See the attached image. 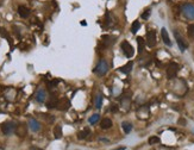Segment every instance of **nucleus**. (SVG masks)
<instances>
[{
  "instance_id": "obj_8",
  "label": "nucleus",
  "mask_w": 194,
  "mask_h": 150,
  "mask_svg": "<svg viewBox=\"0 0 194 150\" xmlns=\"http://www.w3.org/2000/svg\"><path fill=\"white\" fill-rule=\"evenodd\" d=\"M115 42H116V37H113V36L104 35V36L101 37V43H103V47H104V48L111 47L112 44H115Z\"/></svg>"
},
{
  "instance_id": "obj_21",
  "label": "nucleus",
  "mask_w": 194,
  "mask_h": 150,
  "mask_svg": "<svg viewBox=\"0 0 194 150\" xmlns=\"http://www.w3.org/2000/svg\"><path fill=\"white\" fill-rule=\"evenodd\" d=\"M137 44H138V52L142 54L144 51V45H145L144 38L143 37H137Z\"/></svg>"
},
{
  "instance_id": "obj_3",
  "label": "nucleus",
  "mask_w": 194,
  "mask_h": 150,
  "mask_svg": "<svg viewBox=\"0 0 194 150\" xmlns=\"http://www.w3.org/2000/svg\"><path fill=\"white\" fill-rule=\"evenodd\" d=\"M179 69H180V67H179L177 63H175V62L169 63V64H168V68H167V78H168L169 80L175 79L176 75H177Z\"/></svg>"
},
{
  "instance_id": "obj_30",
  "label": "nucleus",
  "mask_w": 194,
  "mask_h": 150,
  "mask_svg": "<svg viewBox=\"0 0 194 150\" xmlns=\"http://www.w3.org/2000/svg\"><path fill=\"white\" fill-rule=\"evenodd\" d=\"M42 118H43V119H45V120H47V122H49V123H51V122H54V120H55V117H54V116H50V114H47V113L42 114Z\"/></svg>"
},
{
  "instance_id": "obj_25",
  "label": "nucleus",
  "mask_w": 194,
  "mask_h": 150,
  "mask_svg": "<svg viewBox=\"0 0 194 150\" xmlns=\"http://www.w3.org/2000/svg\"><path fill=\"white\" fill-rule=\"evenodd\" d=\"M139 29H141V23H139L138 20H135V22L132 23V25H131V32H132V33H136Z\"/></svg>"
},
{
  "instance_id": "obj_23",
  "label": "nucleus",
  "mask_w": 194,
  "mask_h": 150,
  "mask_svg": "<svg viewBox=\"0 0 194 150\" xmlns=\"http://www.w3.org/2000/svg\"><path fill=\"white\" fill-rule=\"evenodd\" d=\"M54 137L56 139H60L62 137V127H61V125H56L54 127Z\"/></svg>"
},
{
  "instance_id": "obj_24",
  "label": "nucleus",
  "mask_w": 194,
  "mask_h": 150,
  "mask_svg": "<svg viewBox=\"0 0 194 150\" xmlns=\"http://www.w3.org/2000/svg\"><path fill=\"white\" fill-rule=\"evenodd\" d=\"M122 127H123L125 133H130V131L132 130V124L129 123V122H123L122 123Z\"/></svg>"
},
{
  "instance_id": "obj_27",
  "label": "nucleus",
  "mask_w": 194,
  "mask_h": 150,
  "mask_svg": "<svg viewBox=\"0 0 194 150\" xmlns=\"http://www.w3.org/2000/svg\"><path fill=\"white\" fill-rule=\"evenodd\" d=\"M112 25V20H111V16H110V13L107 12L106 15H105V24H104V26L105 28H110Z\"/></svg>"
},
{
  "instance_id": "obj_11",
  "label": "nucleus",
  "mask_w": 194,
  "mask_h": 150,
  "mask_svg": "<svg viewBox=\"0 0 194 150\" xmlns=\"http://www.w3.org/2000/svg\"><path fill=\"white\" fill-rule=\"evenodd\" d=\"M16 135L19 137H25L28 135V126L26 124H18L16 126Z\"/></svg>"
},
{
  "instance_id": "obj_10",
  "label": "nucleus",
  "mask_w": 194,
  "mask_h": 150,
  "mask_svg": "<svg viewBox=\"0 0 194 150\" xmlns=\"http://www.w3.org/2000/svg\"><path fill=\"white\" fill-rule=\"evenodd\" d=\"M150 114V111H149V107L148 106H141L138 110H137V118L139 119H147Z\"/></svg>"
},
{
  "instance_id": "obj_32",
  "label": "nucleus",
  "mask_w": 194,
  "mask_h": 150,
  "mask_svg": "<svg viewBox=\"0 0 194 150\" xmlns=\"http://www.w3.org/2000/svg\"><path fill=\"white\" fill-rule=\"evenodd\" d=\"M110 111H111V112H117V111H118V106H117V105H111Z\"/></svg>"
},
{
  "instance_id": "obj_33",
  "label": "nucleus",
  "mask_w": 194,
  "mask_h": 150,
  "mask_svg": "<svg viewBox=\"0 0 194 150\" xmlns=\"http://www.w3.org/2000/svg\"><path fill=\"white\" fill-rule=\"evenodd\" d=\"M179 124H181V125L185 126V125H186V120H185L183 118H180V119H179Z\"/></svg>"
},
{
  "instance_id": "obj_6",
  "label": "nucleus",
  "mask_w": 194,
  "mask_h": 150,
  "mask_svg": "<svg viewBox=\"0 0 194 150\" xmlns=\"http://www.w3.org/2000/svg\"><path fill=\"white\" fill-rule=\"evenodd\" d=\"M122 50H123L124 55H125L128 58H131V57L133 56V54H135V50H133L132 45H131L128 41L122 42Z\"/></svg>"
},
{
  "instance_id": "obj_29",
  "label": "nucleus",
  "mask_w": 194,
  "mask_h": 150,
  "mask_svg": "<svg viewBox=\"0 0 194 150\" xmlns=\"http://www.w3.org/2000/svg\"><path fill=\"white\" fill-rule=\"evenodd\" d=\"M187 32H188V36H189L190 38H194V24L188 25V28H187Z\"/></svg>"
},
{
  "instance_id": "obj_7",
  "label": "nucleus",
  "mask_w": 194,
  "mask_h": 150,
  "mask_svg": "<svg viewBox=\"0 0 194 150\" xmlns=\"http://www.w3.org/2000/svg\"><path fill=\"white\" fill-rule=\"evenodd\" d=\"M147 45L149 48H152L156 45V31L155 30H149L147 32Z\"/></svg>"
},
{
  "instance_id": "obj_15",
  "label": "nucleus",
  "mask_w": 194,
  "mask_h": 150,
  "mask_svg": "<svg viewBox=\"0 0 194 150\" xmlns=\"http://www.w3.org/2000/svg\"><path fill=\"white\" fill-rule=\"evenodd\" d=\"M161 36H162V39H163L164 44L168 45V47H171V41H170L169 35H168V32H167V30H166L164 28L161 29Z\"/></svg>"
},
{
  "instance_id": "obj_2",
  "label": "nucleus",
  "mask_w": 194,
  "mask_h": 150,
  "mask_svg": "<svg viewBox=\"0 0 194 150\" xmlns=\"http://www.w3.org/2000/svg\"><path fill=\"white\" fill-rule=\"evenodd\" d=\"M181 11L182 15L187 18V19H194V5L190 3H186L181 6Z\"/></svg>"
},
{
  "instance_id": "obj_19",
  "label": "nucleus",
  "mask_w": 194,
  "mask_h": 150,
  "mask_svg": "<svg viewBox=\"0 0 194 150\" xmlns=\"http://www.w3.org/2000/svg\"><path fill=\"white\" fill-rule=\"evenodd\" d=\"M89 135H90V129H89V127H85L83 130H81V131L77 133V138H79V139H86Z\"/></svg>"
},
{
  "instance_id": "obj_22",
  "label": "nucleus",
  "mask_w": 194,
  "mask_h": 150,
  "mask_svg": "<svg viewBox=\"0 0 194 150\" xmlns=\"http://www.w3.org/2000/svg\"><path fill=\"white\" fill-rule=\"evenodd\" d=\"M103 101H104V97H103V94H98L95 97V107L96 108H101V106H103Z\"/></svg>"
},
{
  "instance_id": "obj_9",
  "label": "nucleus",
  "mask_w": 194,
  "mask_h": 150,
  "mask_svg": "<svg viewBox=\"0 0 194 150\" xmlns=\"http://www.w3.org/2000/svg\"><path fill=\"white\" fill-rule=\"evenodd\" d=\"M69 107H70V101H69V99H67V98L58 99L57 108H58L60 111H67V110H69Z\"/></svg>"
},
{
  "instance_id": "obj_12",
  "label": "nucleus",
  "mask_w": 194,
  "mask_h": 150,
  "mask_svg": "<svg viewBox=\"0 0 194 150\" xmlns=\"http://www.w3.org/2000/svg\"><path fill=\"white\" fill-rule=\"evenodd\" d=\"M130 103H131V92L129 93H124L123 95H122V98H120V104H122V106L124 107V108H128L129 106H130Z\"/></svg>"
},
{
  "instance_id": "obj_18",
  "label": "nucleus",
  "mask_w": 194,
  "mask_h": 150,
  "mask_svg": "<svg viewBox=\"0 0 194 150\" xmlns=\"http://www.w3.org/2000/svg\"><path fill=\"white\" fill-rule=\"evenodd\" d=\"M57 103H58V99L55 95H51L50 100L47 103V107L48 108H57Z\"/></svg>"
},
{
  "instance_id": "obj_1",
  "label": "nucleus",
  "mask_w": 194,
  "mask_h": 150,
  "mask_svg": "<svg viewBox=\"0 0 194 150\" xmlns=\"http://www.w3.org/2000/svg\"><path fill=\"white\" fill-rule=\"evenodd\" d=\"M109 63L106 60H100L98 63H96L95 68L93 69V71L96 74V75H99V76H104V75H106V73L109 71Z\"/></svg>"
},
{
  "instance_id": "obj_16",
  "label": "nucleus",
  "mask_w": 194,
  "mask_h": 150,
  "mask_svg": "<svg viewBox=\"0 0 194 150\" xmlns=\"http://www.w3.org/2000/svg\"><path fill=\"white\" fill-rule=\"evenodd\" d=\"M132 67H133V62L130 61V62H128L125 66L120 67V68L118 69V71H120V73H123V74H129V73L132 70Z\"/></svg>"
},
{
  "instance_id": "obj_4",
  "label": "nucleus",
  "mask_w": 194,
  "mask_h": 150,
  "mask_svg": "<svg viewBox=\"0 0 194 150\" xmlns=\"http://www.w3.org/2000/svg\"><path fill=\"white\" fill-rule=\"evenodd\" d=\"M174 36H175V39H176V43H177V45H179V49L183 52L187 48H188V44H187V42L183 39V37L180 35V32L177 31V30H174Z\"/></svg>"
},
{
  "instance_id": "obj_28",
  "label": "nucleus",
  "mask_w": 194,
  "mask_h": 150,
  "mask_svg": "<svg viewBox=\"0 0 194 150\" xmlns=\"http://www.w3.org/2000/svg\"><path fill=\"white\" fill-rule=\"evenodd\" d=\"M161 142V139H160V137H157V136H151L149 139H148V143L149 144H157V143H160Z\"/></svg>"
},
{
  "instance_id": "obj_13",
  "label": "nucleus",
  "mask_w": 194,
  "mask_h": 150,
  "mask_svg": "<svg viewBox=\"0 0 194 150\" xmlns=\"http://www.w3.org/2000/svg\"><path fill=\"white\" fill-rule=\"evenodd\" d=\"M36 100L38 103H44L47 100V91L43 90V88H39L37 92H36V95H35Z\"/></svg>"
},
{
  "instance_id": "obj_17",
  "label": "nucleus",
  "mask_w": 194,
  "mask_h": 150,
  "mask_svg": "<svg viewBox=\"0 0 194 150\" xmlns=\"http://www.w3.org/2000/svg\"><path fill=\"white\" fill-rule=\"evenodd\" d=\"M18 13H19V16H20L22 18H28V17L30 16V10H29L26 6L20 5V6L18 7Z\"/></svg>"
},
{
  "instance_id": "obj_5",
  "label": "nucleus",
  "mask_w": 194,
  "mask_h": 150,
  "mask_svg": "<svg viewBox=\"0 0 194 150\" xmlns=\"http://www.w3.org/2000/svg\"><path fill=\"white\" fill-rule=\"evenodd\" d=\"M16 124L15 123H12V122H6V123H4L3 125H1V131H3V133L4 135H6V136H10V135H12L15 131H16Z\"/></svg>"
},
{
  "instance_id": "obj_20",
  "label": "nucleus",
  "mask_w": 194,
  "mask_h": 150,
  "mask_svg": "<svg viewBox=\"0 0 194 150\" xmlns=\"http://www.w3.org/2000/svg\"><path fill=\"white\" fill-rule=\"evenodd\" d=\"M112 125H113V123H112V120H111L110 118H104V119L101 120V123H100V126H101V129H104V130L110 129Z\"/></svg>"
},
{
  "instance_id": "obj_26",
  "label": "nucleus",
  "mask_w": 194,
  "mask_h": 150,
  "mask_svg": "<svg viewBox=\"0 0 194 150\" xmlns=\"http://www.w3.org/2000/svg\"><path fill=\"white\" fill-rule=\"evenodd\" d=\"M99 119H100V116H99L98 113H95V114H93V116L89 117L88 122H89V124H95V123L99 122Z\"/></svg>"
},
{
  "instance_id": "obj_31",
  "label": "nucleus",
  "mask_w": 194,
  "mask_h": 150,
  "mask_svg": "<svg viewBox=\"0 0 194 150\" xmlns=\"http://www.w3.org/2000/svg\"><path fill=\"white\" fill-rule=\"evenodd\" d=\"M150 15H151V10H150V9H147V10L142 13V18H143V19H148V18L150 17Z\"/></svg>"
},
{
  "instance_id": "obj_34",
  "label": "nucleus",
  "mask_w": 194,
  "mask_h": 150,
  "mask_svg": "<svg viewBox=\"0 0 194 150\" xmlns=\"http://www.w3.org/2000/svg\"><path fill=\"white\" fill-rule=\"evenodd\" d=\"M30 150H44V149H41V148H37V146H31Z\"/></svg>"
},
{
  "instance_id": "obj_14",
  "label": "nucleus",
  "mask_w": 194,
  "mask_h": 150,
  "mask_svg": "<svg viewBox=\"0 0 194 150\" xmlns=\"http://www.w3.org/2000/svg\"><path fill=\"white\" fill-rule=\"evenodd\" d=\"M28 124H29L30 129H31L34 132H37V131L41 130V124H39V122H38L37 119H35V118H30Z\"/></svg>"
}]
</instances>
